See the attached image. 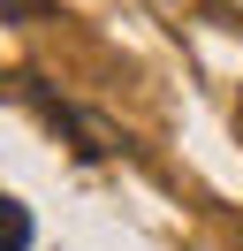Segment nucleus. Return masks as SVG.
Listing matches in <instances>:
<instances>
[{
    "label": "nucleus",
    "instance_id": "nucleus-1",
    "mask_svg": "<svg viewBox=\"0 0 243 251\" xmlns=\"http://www.w3.org/2000/svg\"><path fill=\"white\" fill-rule=\"evenodd\" d=\"M30 99H38V114H46L53 129H69V137H84V160H106V152H122V137H114L106 122H91V114H76V107H53L46 92H30Z\"/></svg>",
    "mask_w": 243,
    "mask_h": 251
},
{
    "label": "nucleus",
    "instance_id": "nucleus-2",
    "mask_svg": "<svg viewBox=\"0 0 243 251\" xmlns=\"http://www.w3.org/2000/svg\"><path fill=\"white\" fill-rule=\"evenodd\" d=\"M8 228H15V251H30V205H8Z\"/></svg>",
    "mask_w": 243,
    "mask_h": 251
}]
</instances>
